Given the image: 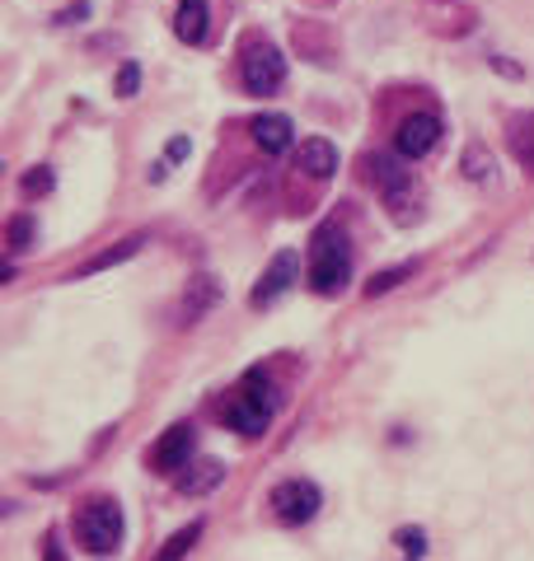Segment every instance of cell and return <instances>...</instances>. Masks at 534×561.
Segmentation results:
<instances>
[{"label": "cell", "mask_w": 534, "mask_h": 561, "mask_svg": "<svg viewBox=\"0 0 534 561\" xmlns=\"http://www.w3.org/2000/svg\"><path fill=\"white\" fill-rule=\"evenodd\" d=\"M348 276H352L348 243H342V234L323 230L315 239V257H309V286H315L319 295H338L342 286H348Z\"/></svg>", "instance_id": "1"}, {"label": "cell", "mask_w": 534, "mask_h": 561, "mask_svg": "<svg viewBox=\"0 0 534 561\" xmlns=\"http://www.w3.org/2000/svg\"><path fill=\"white\" fill-rule=\"evenodd\" d=\"M76 534L84 552H117V542H123V511H117V501L109 496L90 501L76 519Z\"/></svg>", "instance_id": "2"}, {"label": "cell", "mask_w": 534, "mask_h": 561, "mask_svg": "<svg viewBox=\"0 0 534 561\" xmlns=\"http://www.w3.org/2000/svg\"><path fill=\"white\" fill-rule=\"evenodd\" d=\"M239 80H245L249 94H277L286 80V61L272 43H258L245 51V66H239Z\"/></svg>", "instance_id": "3"}, {"label": "cell", "mask_w": 534, "mask_h": 561, "mask_svg": "<svg viewBox=\"0 0 534 561\" xmlns=\"http://www.w3.org/2000/svg\"><path fill=\"white\" fill-rule=\"evenodd\" d=\"M319 486L315 482H305V478H291L282 482L277 491H272V511H277L282 524H309L319 515Z\"/></svg>", "instance_id": "4"}, {"label": "cell", "mask_w": 534, "mask_h": 561, "mask_svg": "<svg viewBox=\"0 0 534 561\" xmlns=\"http://www.w3.org/2000/svg\"><path fill=\"white\" fill-rule=\"evenodd\" d=\"M441 140V117L436 113H412L399 122V131H394V150L404 154V160H422V154H432Z\"/></svg>", "instance_id": "5"}, {"label": "cell", "mask_w": 534, "mask_h": 561, "mask_svg": "<svg viewBox=\"0 0 534 561\" xmlns=\"http://www.w3.org/2000/svg\"><path fill=\"white\" fill-rule=\"evenodd\" d=\"M193 449H197V431L188 426V421H179V426H169L160 435V445L150 449V468L155 472H179V468H188V459H193Z\"/></svg>", "instance_id": "6"}, {"label": "cell", "mask_w": 534, "mask_h": 561, "mask_svg": "<svg viewBox=\"0 0 534 561\" xmlns=\"http://www.w3.org/2000/svg\"><path fill=\"white\" fill-rule=\"evenodd\" d=\"M296 272H300V262H296V253H277L272 257V267L263 272V280L253 286V309H263V305H272V300H282V295L291 290V280H296Z\"/></svg>", "instance_id": "7"}, {"label": "cell", "mask_w": 534, "mask_h": 561, "mask_svg": "<svg viewBox=\"0 0 534 561\" xmlns=\"http://www.w3.org/2000/svg\"><path fill=\"white\" fill-rule=\"evenodd\" d=\"M371 173H375V183H380V192H385V202H389V206H404V202H408V192H412V173H408V169H399V160H389V154H375Z\"/></svg>", "instance_id": "8"}, {"label": "cell", "mask_w": 534, "mask_h": 561, "mask_svg": "<svg viewBox=\"0 0 534 561\" xmlns=\"http://www.w3.org/2000/svg\"><path fill=\"white\" fill-rule=\"evenodd\" d=\"M216 300H220V280L216 276H193L188 280V295H183V319L197 323Z\"/></svg>", "instance_id": "9"}, {"label": "cell", "mask_w": 534, "mask_h": 561, "mask_svg": "<svg viewBox=\"0 0 534 561\" xmlns=\"http://www.w3.org/2000/svg\"><path fill=\"white\" fill-rule=\"evenodd\" d=\"M174 33L188 47L206 43V0H183L179 14H174Z\"/></svg>", "instance_id": "10"}, {"label": "cell", "mask_w": 534, "mask_h": 561, "mask_svg": "<svg viewBox=\"0 0 534 561\" xmlns=\"http://www.w3.org/2000/svg\"><path fill=\"white\" fill-rule=\"evenodd\" d=\"M253 140H258V146H263L268 154H282V150L291 146V117H282V113L258 117V122H253Z\"/></svg>", "instance_id": "11"}, {"label": "cell", "mask_w": 534, "mask_h": 561, "mask_svg": "<svg viewBox=\"0 0 534 561\" xmlns=\"http://www.w3.org/2000/svg\"><path fill=\"white\" fill-rule=\"evenodd\" d=\"M300 169L309 173V179L323 183L338 169V150L329 146V140H305V146H300Z\"/></svg>", "instance_id": "12"}, {"label": "cell", "mask_w": 534, "mask_h": 561, "mask_svg": "<svg viewBox=\"0 0 534 561\" xmlns=\"http://www.w3.org/2000/svg\"><path fill=\"white\" fill-rule=\"evenodd\" d=\"M230 426L239 431V435H263L268 431V421H272V412H263V408H258V402H249L245 393H239L235 402H230Z\"/></svg>", "instance_id": "13"}, {"label": "cell", "mask_w": 534, "mask_h": 561, "mask_svg": "<svg viewBox=\"0 0 534 561\" xmlns=\"http://www.w3.org/2000/svg\"><path fill=\"white\" fill-rule=\"evenodd\" d=\"M141 243H146V234H132V239H123L117 249H109V253H99V257H90L84 267L76 272V276H94V272H103V267H117V262H127V257H136L141 253Z\"/></svg>", "instance_id": "14"}, {"label": "cell", "mask_w": 534, "mask_h": 561, "mask_svg": "<svg viewBox=\"0 0 534 561\" xmlns=\"http://www.w3.org/2000/svg\"><path fill=\"white\" fill-rule=\"evenodd\" d=\"M197 538H202V519H193V524H188V529H179L174 538L164 542L160 552H155V561H183L188 552H193V542H197Z\"/></svg>", "instance_id": "15"}, {"label": "cell", "mask_w": 534, "mask_h": 561, "mask_svg": "<svg viewBox=\"0 0 534 561\" xmlns=\"http://www.w3.org/2000/svg\"><path fill=\"white\" fill-rule=\"evenodd\" d=\"M220 478H226V468H220L216 459H206V463H197L193 478H179V491H188V496H202V491H212Z\"/></svg>", "instance_id": "16"}, {"label": "cell", "mask_w": 534, "mask_h": 561, "mask_svg": "<svg viewBox=\"0 0 534 561\" xmlns=\"http://www.w3.org/2000/svg\"><path fill=\"white\" fill-rule=\"evenodd\" d=\"M511 154L521 160L525 169H534V117H521L511 131Z\"/></svg>", "instance_id": "17"}, {"label": "cell", "mask_w": 534, "mask_h": 561, "mask_svg": "<svg viewBox=\"0 0 534 561\" xmlns=\"http://www.w3.org/2000/svg\"><path fill=\"white\" fill-rule=\"evenodd\" d=\"M245 398H249V402H258V408H263V412H277V393H272L268 375H258V370L245 379Z\"/></svg>", "instance_id": "18"}, {"label": "cell", "mask_w": 534, "mask_h": 561, "mask_svg": "<svg viewBox=\"0 0 534 561\" xmlns=\"http://www.w3.org/2000/svg\"><path fill=\"white\" fill-rule=\"evenodd\" d=\"M464 173H469L474 183H484L488 173H492V154L484 146H469V150H464Z\"/></svg>", "instance_id": "19"}, {"label": "cell", "mask_w": 534, "mask_h": 561, "mask_svg": "<svg viewBox=\"0 0 534 561\" xmlns=\"http://www.w3.org/2000/svg\"><path fill=\"white\" fill-rule=\"evenodd\" d=\"M404 276H412V262H404V267H389V272H380V276H375L371 286H366V295L375 300V295H385V290H394V286H399Z\"/></svg>", "instance_id": "20"}, {"label": "cell", "mask_w": 534, "mask_h": 561, "mask_svg": "<svg viewBox=\"0 0 534 561\" xmlns=\"http://www.w3.org/2000/svg\"><path fill=\"white\" fill-rule=\"evenodd\" d=\"M136 84H141V66L127 61L123 70H117V84H113V90L123 94V99H132V94H136Z\"/></svg>", "instance_id": "21"}, {"label": "cell", "mask_w": 534, "mask_h": 561, "mask_svg": "<svg viewBox=\"0 0 534 561\" xmlns=\"http://www.w3.org/2000/svg\"><path fill=\"white\" fill-rule=\"evenodd\" d=\"M33 243V225L20 216V220H10V253H24Z\"/></svg>", "instance_id": "22"}, {"label": "cell", "mask_w": 534, "mask_h": 561, "mask_svg": "<svg viewBox=\"0 0 534 561\" xmlns=\"http://www.w3.org/2000/svg\"><path fill=\"white\" fill-rule=\"evenodd\" d=\"M399 548H404L412 561H418V557L427 552V534H422V529H399Z\"/></svg>", "instance_id": "23"}, {"label": "cell", "mask_w": 534, "mask_h": 561, "mask_svg": "<svg viewBox=\"0 0 534 561\" xmlns=\"http://www.w3.org/2000/svg\"><path fill=\"white\" fill-rule=\"evenodd\" d=\"M24 192H29V197H43V192H52V169L24 173Z\"/></svg>", "instance_id": "24"}, {"label": "cell", "mask_w": 534, "mask_h": 561, "mask_svg": "<svg viewBox=\"0 0 534 561\" xmlns=\"http://www.w3.org/2000/svg\"><path fill=\"white\" fill-rule=\"evenodd\" d=\"M84 14H90V5H84V0H80V5H71V10H61V24H80V20H84Z\"/></svg>", "instance_id": "25"}, {"label": "cell", "mask_w": 534, "mask_h": 561, "mask_svg": "<svg viewBox=\"0 0 534 561\" xmlns=\"http://www.w3.org/2000/svg\"><path fill=\"white\" fill-rule=\"evenodd\" d=\"M183 154H188V140H183V136L169 140V160H183Z\"/></svg>", "instance_id": "26"}, {"label": "cell", "mask_w": 534, "mask_h": 561, "mask_svg": "<svg viewBox=\"0 0 534 561\" xmlns=\"http://www.w3.org/2000/svg\"><path fill=\"white\" fill-rule=\"evenodd\" d=\"M47 561H61V552H57V548H47Z\"/></svg>", "instance_id": "27"}]
</instances>
